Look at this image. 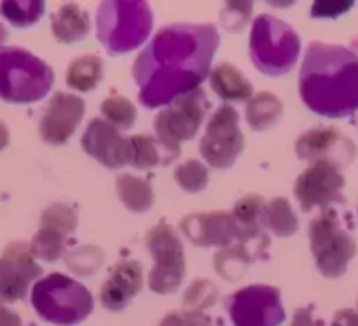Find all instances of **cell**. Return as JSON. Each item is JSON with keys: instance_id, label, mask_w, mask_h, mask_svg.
Segmentation results:
<instances>
[{"instance_id": "4316f807", "label": "cell", "mask_w": 358, "mask_h": 326, "mask_svg": "<svg viewBox=\"0 0 358 326\" xmlns=\"http://www.w3.org/2000/svg\"><path fill=\"white\" fill-rule=\"evenodd\" d=\"M44 8L46 4L43 0H20V2L9 0V2L0 4V15L4 16L13 27L29 29L43 18Z\"/></svg>"}, {"instance_id": "30bf717a", "label": "cell", "mask_w": 358, "mask_h": 326, "mask_svg": "<svg viewBox=\"0 0 358 326\" xmlns=\"http://www.w3.org/2000/svg\"><path fill=\"white\" fill-rule=\"evenodd\" d=\"M208 109L209 98L202 88L179 97L155 118L157 137L167 146L181 149V142L192 140L197 135Z\"/></svg>"}, {"instance_id": "ab89813d", "label": "cell", "mask_w": 358, "mask_h": 326, "mask_svg": "<svg viewBox=\"0 0 358 326\" xmlns=\"http://www.w3.org/2000/svg\"><path fill=\"white\" fill-rule=\"evenodd\" d=\"M160 326H185V319L179 312H171L162 319Z\"/></svg>"}, {"instance_id": "f546056e", "label": "cell", "mask_w": 358, "mask_h": 326, "mask_svg": "<svg viewBox=\"0 0 358 326\" xmlns=\"http://www.w3.org/2000/svg\"><path fill=\"white\" fill-rule=\"evenodd\" d=\"M174 181L187 193H201L209 184L208 167L199 160H187L174 169Z\"/></svg>"}, {"instance_id": "d4e9b609", "label": "cell", "mask_w": 358, "mask_h": 326, "mask_svg": "<svg viewBox=\"0 0 358 326\" xmlns=\"http://www.w3.org/2000/svg\"><path fill=\"white\" fill-rule=\"evenodd\" d=\"M116 193L120 202L129 211L143 214L148 212L155 204V193L151 184L146 179L132 176V174H122L116 179Z\"/></svg>"}, {"instance_id": "4dcf8cb0", "label": "cell", "mask_w": 358, "mask_h": 326, "mask_svg": "<svg viewBox=\"0 0 358 326\" xmlns=\"http://www.w3.org/2000/svg\"><path fill=\"white\" fill-rule=\"evenodd\" d=\"M101 112L106 121L111 123L118 130L132 128L137 119V109L134 102L120 95L106 98L101 105Z\"/></svg>"}, {"instance_id": "4fadbf2b", "label": "cell", "mask_w": 358, "mask_h": 326, "mask_svg": "<svg viewBox=\"0 0 358 326\" xmlns=\"http://www.w3.org/2000/svg\"><path fill=\"white\" fill-rule=\"evenodd\" d=\"M43 274L30 253L29 244L16 240L8 244L0 256V304H13L25 298L30 284Z\"/></svg>"}, {"instance_id": "8992f818", "label": "cell", "mask_w": 358, "mask_h": 326, "mask_svg": "<svg viewBox=\"0 0 358 326\" xmlns=\"http://www.w3.org/2000/svg\"><path fill=\"white\" fill-rule=\"evenodd\" d=\"M301 54V37L288 23L271 15H260L253 22L250 36V57L255 67L268 77L288 74Z\"/></svg>"}, {"instance_id": "7c38bea8", "label": "cell", "mask_w": 358, "mask_h": 326, "mask_svg": "<svg viewBox=\"0 0 358 326\" xmlns=\"http://www.w3.org/2000/svg\"><path fill=\"white\" fill-rule=\"evenodd\" d=\"M346 186L341 167L332 161H315L301 176L294 186V195L304 212L313 209H327L334 204L346 205L343 190Z\"/></svg>"}, {"instance_id": "cb8c5ba5", "label": "cell", "mask_w": 358, "mask_h": 326, "mask_svg": "<svg viewBox=\"0 0 358 326\" xmlns=\"http://www.w3.org/2000/svg\"><path fill=\"white\" fill-rule=\"evenodd\" d=\"M257 258V253L250 251L248 244L234 242L222 248L215 256V270L229 283L243 279L246 270Z\"/></svg>"}, {"instance_id": "e575fe53", "label": "cell", "mask_w": 358, "mask_h": 326, "mask_svg": "<svg viewBox=\"0 0 358 326\" xmlns=\"http://www.w3.org/2000/svg\"><path fill=\"white\" fill-rule=\"evenodd\" d=\"M353 8V2H316L313 6V18H337L343 13L350 11Z\"/></svg>"}, {"instance_id": "1f68e13d", "label": "cell", "mask_w": 358, "mask_h": 326, "mask_svg": "<svg viewBox=\"0 0 358 326\" xmlns=\"http://www.w3.org/2000/svg\"><path fill=\"white\" fill-rule=\"evenodd\" d=\"M218 288L213 281L197 279L188 286L183 298L185 312H204L218 302Z\"/></svg>"}, {"instance_id": "f1b7e54d", "label": "cell", "mask_w": 358, "mask_h": 326, "mask_svg": "<svg viewBox=\"0 0 358 326\" xmlns=\"http://www.w3.org/2000/svg\"><path fill=\"white\" fill-rule=\"evenodd\" d=\"M64 260L67 269L74 272L76 276L90 277L92 274L97 272L104 263V251L99 246L85 244V246H78V248L65 253Z\"/></svg>"}, {"instance_id": "277c9868", "label": "cell", "mask_w": 358, "mask_h": 326, "mask_svg": "<svg viewBox=\"0 0 358 326\" xmlns=\"http://www.w3.org/2000/svg\"><path fill=\"white\" fill-rule=\"evenodd\" d=\"M153 27V13L143 0H109L97 13V36L111 54L137 50Z\"/></svg>"}, {"instance_id": "5bb4252c", "label": "cell", "mask_w": 358, "mask_h": 326, "mask_svg": "<svg viewBox=\"0 0 358 326\" xmlns=\"http://www.w3.org/2000/svg\"><path fill=\"white\" fill-rule=\"evenodd\" d=\"M85 101L78 95L58 91L48 102L39 121V132L44 142L62 146L67 142L85 118Z\"/></svg>"}, {"instance_id": "ffe728a7", "label": "cell", "mask_w": 358, "mask_h": 326, "mask_svg": "<svg viewBox=\"0 0 358 326\" xmlns=\"http://www.w3.org/2000/svg\"><path fill=\"white\" fill-rule=\"evenodd\" d=\"M213 91L225 102H248L253 97V84L236 65L223 61L209 72Z\"/></svg>"}, {"instance_id": "9a60e30c", "label": "cell", "mask_w": 358, "mask_h": 326, "mask_svg": "<svg viewBox=\"0 0 358 326\" xmlns=\"http://www.w3.org/2000/svg\"><path fill=\"white\" fill-rule=\"evenodd\" d=\"M81 146L86 154L104 165L106 169H122L130 165L132 147L130 140L120 133L116 126L106 119H92L81 137Z\"/></svg>"}, {"instance_id": "60d3db41", "label": "cell", "mask_w": 358, "mask_h": 326, "mask_svg": "<svg viewBox=\"0 0 358 326\" xmlns=\"http://www.w3.org/2000/svg\"><path fill=\"white\" fill-rule=\"evenodd\" d=\"M11 142V133H9V128L6 126L4 121H0V151L6 149Z\"/></svg>"}, {"instance_id": "e0dca14e", "label": "cell", "mask_w": 358, "mask_h": 326, "mask_svg": "<svg viewBox=\"0 0 358 326\" xmlns=\"http://www.w3.org/2000/svg\"><path fill=\"white\" fill-rule=\"evenodd\" d=\"M181 232L201 248H227L237 242V225L232 212L213 211L185 216Z\"/></svg>"}, {"instance_id": "ba28073f", "label": "cell", "mask_w": 358, "mask_h": 326, "mask_svg": "<svg viewBox=\"0 0 358 326\" xmlns=\"http://www.w3.org/2000/svg\"><path fill=\"white\" fill-rule=\"evenodd\" d=\"M146 248L155 258L153 269L148 276V286L153 293H174L187 274L185 248L179 233L167 223H158L148 232Z\"/></svg>"}, {"instance_id": "2e32d148", "label": "cell", "mask_w": 358, "mask_h": 326, "mask_svg": "<svg viewBox=\"0 0 358 326\" xmlns=\"http://www.w3.org/2000/svg\"><path fill=\"white\" fill-rule=\"evenodd\" d=\"M295 153L302 161H332L337 167L350 165L357 154L355 144L332 126L313 128L302 133L295 142Z\"/></svg>"}, {"instance_id": "d6986e66", "label": "cell", "mask_w": 358, "mask_h": 326, "mask_svg": "<svg viewBox=\"0 0 358 326\" xmlns=\"http://www.w3.org/2000/svg\"><path fill=\"white\" fill-rule=\"evenodd\" d=\"M130 147H132V158L130 165L137 170H150L155 167H167L179 156L181 149L167 146L158 137L141 135L130 137Z\"/></svg>"}, {"instance_id": "7402d4cb", "label": "cell", "mask_w": 358, "mask_h": 326, "mask_svg": "<svg viewBox=\"0 0 358 326\" xmlns=\"http://www.w3.org/2000/svg\"><path fill=\"white\" fill-rule=\"evenodd\" d=\"M102 77H104V61L97 54H85V57L76 58L65 72L67 87L79 94H88L95 90L101 84Z\"/></svg>"}, {"instance_id": "f35d334b", "label": "cell", "mask_w": 358, "mask_h": 326, "mask_svg": "<svg viewBox=\"0 0 358 326\" xmlns=\"http://www.w3.org/2000/svg\"><path fill=\"white\" fill-rule=\"evenodd\" d=\"M0 326H23L22 319L11 309L0 305Z\"/></svg>"}, {"instance_id": "44dd1931", "label": "cell", "mask_w": 358, "mask_h": 326, "mask_svg": "<svg viewBox=\"0 0 358 326\" xmlns=\"http://www.w3.org/2000/svg\"><path fill=\"white\" fill-rule=\"evenodd\" d=\"M92 30V22L85 9L78 4H64L51 16V32L60 44H74L86 39Z\"/></svg>"}, {"instance_id": "d590c367", "label": "cell", "mask_w": 358, "mask_h": 326, "mask_svg": "<svg viewBox=\"0 0 358 326\" xmlns=\"http://www.w3.org/2000/svg\"><path fill=\"white\" fill-rule=\"evenodd\" d=\"M290 326H325L322 319H316L313 314V305L309 307H302L295 312L294 321Z\"/></svg>"}, {"instance_id": "8fae6325", "label": "cell", "mask_w": 358, "mask_h": 326, "mask_svg": "<svg viewBox=\"0 0 358 326\" xmlns=\"http://www.w3.org/2000/svg\"><path fill=\"white\" fill-rule=\"evenodd\" d=\"M234 326H280L285 321L281 291L267 284H251L227 298Z\"/></svg>"}, {"instance_id": "74e56055", "label": "cell", "mask_w": 358, "mask_h": 326, "mask_svg": "<svg viewBox=\"0 0 358 326\" xmlns=\"http://www.w3.org/2000/svg\"><path fill=\"white\" fill-rule=\"evenodd\" d=\"M185 326H215L204 312H185Z\"/></svg>"}, {"instance_id": "52a82bcc", "label": "cell", "mask_w": 358, "mask_h": 326, "mask_svg": "<svg viewBox=\"0 0 358 326\" xmlns=\"http://www.w3.org/2000/svg\"><path fill=\"white\" fill-rule=\"evenodd\" d=\"M309 246L316 269L325 279L343 277L357 255V242L343 226V219L334 207L322 209L311 221Z\"/></svg>"}, {"instance_id": "836d02e7", "label": "cell", "mask_w": 358, "mask_h": 326, "mask_svg": "<svg viewBox=\"0 0 358 326\" xmlns=\"http://www.w3.org/2000/svg\"><path fill=\"white\" fill-rule=\"evenodd\" d=\"M251 11H253L251 2H227L225 8L220 13V22L225 30L239 34L250 23Z\"/></svg>"}, {"instance_id": "5b68a950", "label": "cell", "mask_w": 358, "mask_h": 326, "mask_svg": "<svg viewBox=\"0 0 358 326\" xmlns=\"http://www.w3.org/2000/svg\"><path fill=\"white\" fill-rule=\"evenodd\" d=\"M32 305L37 314L58 326H76L94 311V297L72 277L50 274L32 288Z\"/></svg>"}, {"instance_id": "6da1fadb", "label": "cell", "mask_w": 358, "mask_h": 326, "mask_svg": "<svg viewBox=\"0 0 358 326\" xmlns=\"http://www.w3.org/2000/svg\"><path fill=\"white\" fill-rule=\"evenodd\" d=\"M218 46L220 34L213 25L172 23L158 30L134 61L141 104L162 108L201 88Z\"/></svg>"}, {"instance_id": "8d00e7d4", "label": "cell", "mask_w": 358, "mask_h": 326, "mask_svg": "<svg viewBox=\"0 0 358 326\" xmlns=\"http://www.w3.org/2000/svg\"><path fill=\"white\" fill-rule=\"evenodd\" d=\"M332 326H358V312L353 309H341L334 314Z\"/></svg>"}, {"instance_id": "603a6c76", "label": "cell", "mask_w": 358, "mask_h": 326, "mask_svg": "<svg viewBox=\"0 0 358 326\" xmlns=\"http://www.w3.org/2000/svg\"><path fill=\"white\" fill-rule=\"evenodd\" d=\"M283 118V104L271 91L255 94L246 104V121L255 132H265Z\"/></svg>"}, {"instance_id": "484cf974", "label": "cell", "mask_w": 358, "mask_h": 326, "mask_svg": "<svg viewBox=\"0 0 358 326\" xmlns=\"http://www.w3.org/2000/svg\"><path fill=\"white\" fill-rule=\"evenodd\" d=\"M262 226L274 235L287 239L297 233L299 219L292 209L290 202L285 197H274L264 205L262 211Z\"/></svg>"}, {"instance_id": "83f0119b", "label": "cell", "mask_w": 358, "mask_h": 326, "mask_svg": "<svg viewBox=\"0 0 358 326\" xmlns=\"http://www.w3.org/2000/svg\"><path fill=\"white\" fill-rule=\"evenodd\" d=\"M65 239L67 237L62 235L57 230L41 226L29 244L30 253H32V256L36 260H43V262L48 263L58 262L64 256Z\"/></svg>"}, {"instance_id": "9c48e42d", "label": "cell", "mask_w": 358, "mask_h": 326, "mask_svg": "<svg viewBox=\"0 0 358 326\" xmlns=\"http://www.w3.org/2000/svg\"><path fill=\"white\" fill-rule=\"evenodd\" d=\"M244 151V135L239 126V112L223 104L206 126L201 139V154L213 169L227 170L236 165Z\"/></svg>"}, {"instance_id": "d6a6232c", "label": "cell", "mask_w": 358, "mask_h": 326, "mask_svg": "<svg viewBox=\"0 0 358 326\" xmlns=\"http://www.w3.org/2000/svg\"><path fill=\"white\" fill-rule=\"evenodd\" d=\"M78 212L67 204H51L44 209L41 216V226L53 228L60 232L62 235L69 237L78 228Z\"/></svg>"}, {"instance_id": "7a4b0ae2", "label": "cell", "mask_w": 358, "mask_h": 326, "mask_svg": "<svg viewBox=\"0 0 358 326\" xmlns=\"http://www.w3.org/2000/svg\"><path fill=\"white\" fill-rule=\"evenodd\" d=\"M306 108L323 118H348L358 111V54L339 44H309L299 74Z\"/></svg>"}, {"instance_id": "b9f144b4", "label": "cell", "mask_w": 358, "mask_h": 326, "mask_svg": "<svg viewBox=\"0 0 358 326\" xmlns=\"http://www.w3.org/2000/svg\"><path fill=\"white\" fill-rule=\"evenodd\" d=\"M6 39H8V29H6V27L0 23V44L4 43Z\"/></svg>"}, {"instance_id": "3957f363", "label": "cell", "mask_w": 358, "mask_h": 326, "mask_svg": "<svg viewBox=\"0 0 358 326\" xmlns=\"http://www.w3.org/2000/svg\"><path fill=\"white\" fill-rule=\"evenodd\" d=\"M55 72L23 47H0V98L9 104H34L50 94Z\"/></svg>"}, {"instance_id": "ac0fdd59", "label": "cell", "mask_w": 358, "mask_h": 326, "mask_svg": "<svg viewBox=\"0 0 358 326\" xmlns=\"http://www.w3.org/2000/svg\"><path fill=\"white\" fill-rule=\"evenodd\" d=\"M143 290V267L136 260H122L101 288V304L108 311H123Z\"/></svg>"}]
</instances>
